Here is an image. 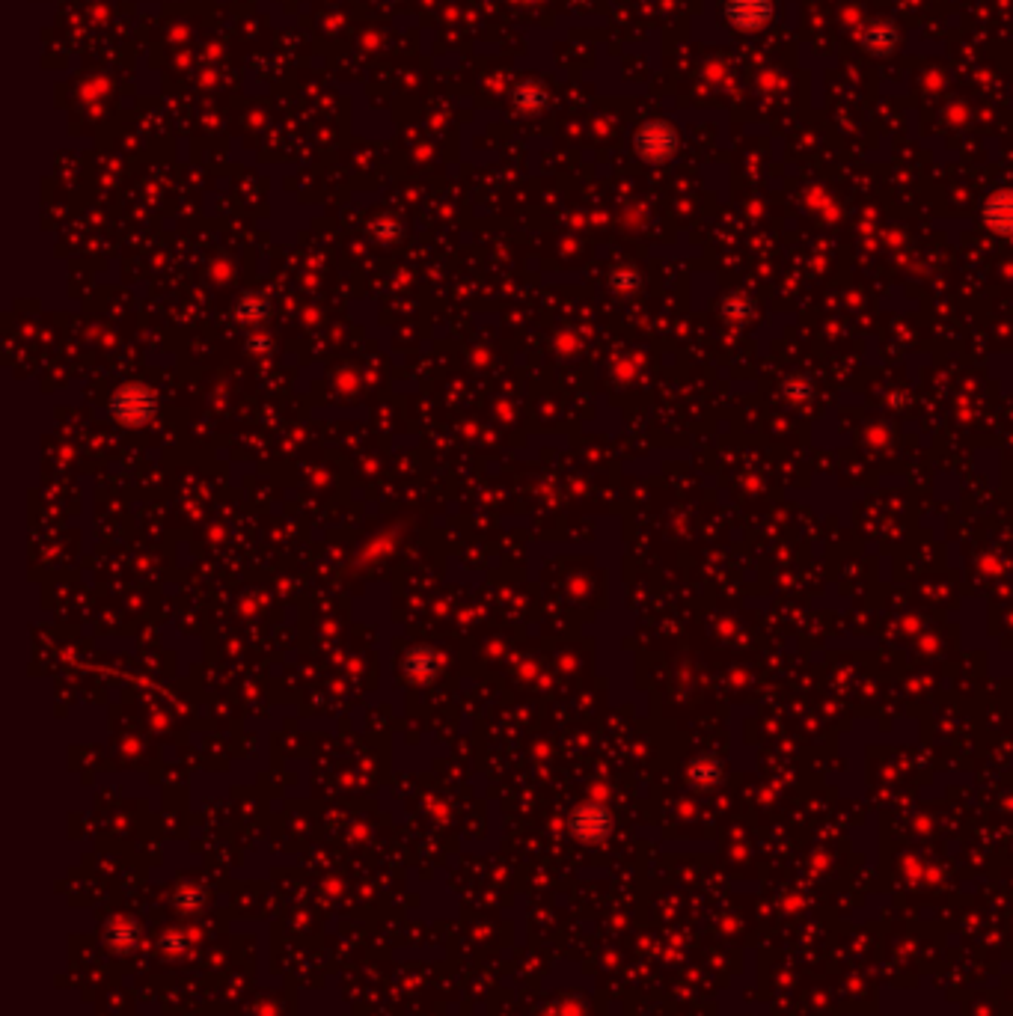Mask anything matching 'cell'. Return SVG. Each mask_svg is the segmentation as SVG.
Returning a JSON list of instances; mask_svg holds the SVG:
<instances>
[{
	"label": "cell",
	"mask_w": 1013,
	"mask_h": 1016,
	"mask_svg": "<svg viewBox=\"0 0 1013 1016\" xmlns=\"http://www.w3.org/2000/svg\"><path fill=\"white\" fill-rule=\"evenodd\" d=\"M862 45H865V51H871V54H892V51L898 48V30L889 27L886 21H874V24L865 30Z\"/></svg>",
	"instance_id": "5"
},
{
	"label": "cell",
	"mask_w": 1013,
	"mask_h": 1016,
	"mask_svg": "<svg viewBox=\"0 0 1013 1016\" xmlns=\"http://www.w3.org/2000/svg\"><path fill=\"white\" fill-rule=\"evenodd\" d=\"M609 829V814L601 806H583L574 814V832L583 838H601Z\"/></svg>",
	"instance_id": "6"
},
{
	"label": "cell",
	"mask_w": 1013,
	"mask_h": 1016,
	"mask_svg": "<svg viewBox=\"0 0 1013 1016\" xmlns=\"http://www.w3.org/2000/svg\"><path fill=\"white\" fill-rule=\"evenodd\" d=\"M981 220L990 232L1011 238L1013 235V188H1002L996 194L987 197V203L981 208Z\"/></svg>",
	"instance_id": "4"
},
{
	"label": "cell",
	"mask_w": 1013,
	"mask_h": 1016,
	"mask_svg": "<svg viewBox=\"0 0 1013 1016\" xmlns=\"http://www.w3.org/2000/svg\"><path fill=\"white\" fill-rule=\"evenodd\" d=\"M773 0H725L722 3V15L734 30H764L773 21Z\"/></svg>",
	"instance_id": "2"
},
{
	"label": "cell",
	"mask_w": 1013,
	"mask_h": 1016,
	"mask_svg": "<svg viewBox=\"0 0 1013 1016\" xmlns=\"http://www.w3.org/2000/svg\"><path fill=\"white\" fill-rule=\"evenodd\" d=\"M749 312H752V306L746 304L743 298H731V301L725 304V315H728V318L743 321V318H749Z\"/></svg>",
	"instance_id": "7"
},
{
	"label": "cell",
	"mask_w": 1013,
	"mask_h": 1016,
	"mask_svg": "<svg viewBox=\"0 0 1013 1016\" xmlns=\"http://www.w3.org/2000/svg\"><path fill=\"white\" fill-rule=\"evenodd\" d=\"M158 407V399L149 387L143 384H131V387H122L113 399H110V413L113 419H119L122 425H143L152 419Z\"/></svg>",
	"instance_id": "1"
},
{
	"label": "cell",
	"mask_w": 1013,
	"mask_h": 1016,
	"mask_svg": "<svg viewBox=\"0 0 1013 1016\" xmlns=\"http://www.w3.org/2000/svg\"><path fill=\"white\" fill-rule=\"evenodd\" d=\"M636 149H639V155L648 158V161H666V158H672L675 149H678V134H675V128L666 125V122H651V125H645V128L639 131Z\"/></svg>",
	"instance_id": "3"
}]
</instances>
